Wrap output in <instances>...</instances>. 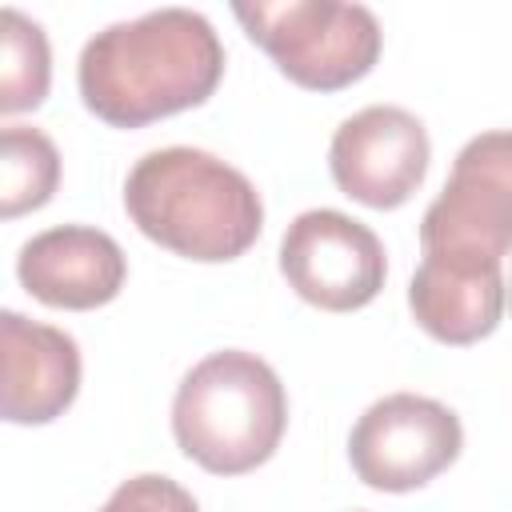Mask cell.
<instances>
[{
    "label": "cell",
    "mask_w": 512,
    "mask_h": 512,
    "mask_svg": "<svg viewBox=\"0 0 512 512\" xmlns=\"http://www.w3.org/2000/svg\"><path fill=\"white\" fill-rule=\"evenodd\" d=\"M224 76V44L208 16L156 8L100 28L80 52V96L112 128H140L204 104Z\"/></svg>",
    "instance_id": "1"
},
{
    "label": "cell",
    "mask_w": 512,
    "mask_h": 512,
    "mask_svg": "<svg viewBox=\"0 0 512 512\" xmlns=\"http://www.w3.org/2000/svg\"><path fill=\"white\" fill-rule=\"evenodd\" d=\"M124 208L148 240L200 264L244 256L264 228V204L252 180L188 144L140 156L124 180Z\"/></svg>",
    "instance_id": "2"
},
{
    "label": "cell",
    "mask_w": 512,
    "mask_h": 512,
    "mask_svg": "<svg viewBox=\"0 0 512 512\" xmlns=\"http://www.w3.org/2000/svg\"><path fill=\"white\" fill-rule=\"evenodd\" d=\"M288 428V396L268 360L224 348L192 364L172 400V436L188 460L240 476L272 460Z\"/></svg>",
    "instance_id": "3"
},
{
    "label": "cell",
    "mask_w": 512,
    "mask_h": 512,
    "mask_svg": "<svg viewBox=\"0 0 512 512\" xmlns=\"http://www.w3.org/2000/svg\"><path fill=\"white\" fill-rule=\"evenodd\" d=\"M248 40L300 88L336 92L372 72L380 60V20L364 4L340 0H284V4H232Z\"/></svg>",
    "instance_id": "4"
},
{
    "label": "cell",
    "mask_w": 512,
    "mask_h": 512,
    "mask_svg": "<svg viewBox=\"0 0 512 512\" xmlns=\"http://www.w3.org/2000/svg\"><path fill=\"white\" fill-rule=\"evenodd\" d=\"M424 252L504 260L512 252V128L472 136L420 220Z\"/></svg>",
    "instance_id": "5"
},
{
    "label": "cell",
    "mask_w": 512,
    "mask_h": 512,
    "mask_svg": "<svg viewBox=\"0 0 512 512\" xmlns=\"http://www.w3.org/2000/svg\"><path fill=\"white\" fill-rule=\"evenodd\" d=\"M464 448L460 416L416 392H392L364 408L348 436L352 472L376 492H412L456 464Z\"/></svg>",
    "instance_id": "6"
},
{
    "label": "cell",
    "mask_w": 512,
    "mask_h": 512,
    "mask_svg": "<svg viewBox=\"0 0 512 512\" xmlns=\"http://www.w3.org/2000/svg\"><path fill=\"white\" fill-rule=\"evenodd\" d=\"M280 272L300 300L324 312H356L380 296L388 260L368 224L336 208H308L280 240Z\"/></svg>",
    "instance_id": "7"
},
{
    "label": "cell",
    "mask_w": 512,
    "mask_h": 512,
    "mask_svg": "<svg viewBox=\"0 0 512 512\" xmlns=\"http://www.w3.org/2000/svg\"><path fill=\"white\" fill-rule=\"evenodd\" d=\"M432 140L420 116L400 104H368L352 112L328 148L332 180L364 208H400L424 184Z\"/></svg>",
    "instance_id": "8"
},
{
    "label": "cell",
    "mask_w": 512,
    "mask_h": 512,
    "mask_svg": "<svg viewBox=\"0 0 512 512\" xmlns=\"http://www.w3.org/2000/svg\"><path fill=\"white\" fill-rule=\"evenodd\" d=\"M16 276L24 292L40 304L88 312L120 296L128 260L108 232L88 224H60L24 240L16 256Z\"/></svg>",
    "instance_id": "9"
},
{
    "label": "cell",
    "mask_w": 512,
    "mask_h": 512,
    "mask_svg": "<svg viewBox=\"0 0 512 512\" xmlns=\"http://www.w3.org/2000/svg\"><path fill=\"white\" fill-rule=\"evenodd\" d=\"M408 308L416 324L440 344H476L496 332L508 308V284L500 260L424 252L412 284Z\"/></svg>",
    "instance_id": "10"
},
{
    "label": "cell",
    "mask_w": 512,
    "mask_h": 512,
    "mask_svg": "<svg viewBox=\"0 0 512 512\" xmlns=\"http://www.w3.org/2000/svg\"><path fill=\"white\" fill-rule=\"evenodd\" d=\"M4 392L0 412L8 424H48L80 392V348L64 328L28 320L20 312L0 316Z\"/></svg>",
    "instance_id": "11"
},
{
    "label": "cell",
    "mask_w": 512,
    "mask_h": 512,
    "mask_svg": "<svg viewBox=\"0 0 512 512\" xmlns=\"http://www.w3.org/2000/svg\"><path fill=\"white\" fill-rule=\"evenodd\" d=\"M60 184L56 144L28 124H8L0 132V216L16 220L44 208Z\"/></svg>",
    "instance_id": "12"
},
{
    "label": "cell",
    "mask_w": 512,
    "mask_h": 512,
    "mask_svg": "<svg viewBox=\"0 0 512 512\" xmlns=\"http://www.w3.org/2000/svg\"><path fill=\"white\" fill-rule=\"evenodd\" d=\"M52 84L48 36L20 8L0 12V112L16 116L40 108Z\"/></svg>",
    "instance_id": "13"
},
{
    "label": "cell",
    "mask_w": 512,
    "mask_h": 512,
    "mask_svg": "<svg viewBox=\"0 0 512 512\" xmlns=\"http://www.w3.org/2000/svg\"><path fill=\"white\" fill-rule=\"evenodd\" d=\"M100 512H200L188 488H180L172 476L160 472H140L124 480Z\"/></svg>",
    "instance_id": "14"
}]
</instances>
